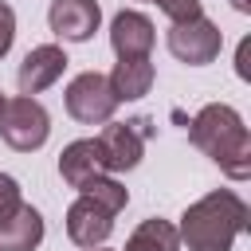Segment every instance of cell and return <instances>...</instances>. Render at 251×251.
Here are the masks:
<instances>
[{
	"label": "cell",
	"instance_id": "cell-10",
	"mask_svg": "<svg viewBox=\"0 0 251 251\" xmlns=\"http://www.w3.org/2000/svg\"><path fill=\"white\" fill-rule=\"evenodd\" d=\"M153 20L137 8H122L114 20H110V47L118 59H145L153 51Z\"/></svg>",
	"mask_w": 251,
	"mask_h": 251
},
{
	"label": "cell",
	"instance_id": "cell-9",
	"mask_svg": "<svg viewBox=\"0 0 251 251\" xmlns=\"http://www.w3.org/2000/svg\"><path fill=\"white\" fill-rule=\"evenodd\" d=\"M47 24H51V31L59 39L86 43L102 24V8H98V0H51Z\"/></svg>",
	"mask_w": 251,
	"mask_h": 251
},
{
	"label": "cell",
	"instance_id": "cell-6",
	"mask_svg": "<svg viewBox=\"0 0 251 251\" xmlns=\"http://www.w3.org/2000/svg\"><path fill=\"white\" fill-rule=\"evenodd\" d=\"M145 118L133 122H102V133L94 137L102 149V165L106 173H129L137 169L141 153H145Z\"/></svg>",
	"mask_w": 251,
	"mask_h": 251
},
{
	"label": "cell",
	"instance_id": "cell-3",
	"mask_svg": "<svg viewBox=\"0 0 251 251\" xmlns=\"http://www.w3.org/2000/svg\"><path fill=\"white\" fill-rule=\"evenodd\" d=\"M0 137H4V145H12L16 153H35V149H43L47 137H51V114H47L43 102L31 98V94L4 98Z\"/></svg>",
	"mask_w": 251,
	"mask_h": 251
},
{
	"label": "cell",
	"instance_id": "cell-8",
	"mask_svg": "<svg viewBox=\"0 0 251 251\" xmlns=\"http://www.w3.org/2000/svg\"><path fill=\"white\" fill-rule=\"evenodd\" d=\"M110 231H114V212H106L102 204H94L90 196L78 192L71 200V208H67V239L86 251V247L106 243Z\"/></svg>",
	"mask_w": 251,
	"mask_h": 251
},
{
	"label": "cell",
	"instance_id": "cell-19",
	"mask_svg": "<svg viewBox=\"0 0 251 251\" xmlns=\"http://www.w3.org/2000/svg\"><path fill=\"white\" fill-rule=\"evenodd\" d=\"M235 4V12H251V0H231Z\"/></svg>",
	"mask_w": 251,
	"mask_h": 251
},
{
	"label": "cell",
	"instance_id": "cell-16",
	"mask_svg": "<svg viewBox=\"0 0 251 251\" xmlns=\"http://www.w3.org/2000/svg\"><path fill=\"white\" fill-rule=\"evenodd\" d=\"M24 204V192H20V180L12 173H0V224Z\"/></svg>",
	"mask_w": 251,
	"mask_h": 251
},
{
	"label": "cell",
	"instance_id": "cell-11",
	"mask_svg": "<svg viewBox=\"0 0 251 251\" xmlns=\"http://www.w3.org/2000/svg\"><path fill=\"white\" fill-rule=\"evenodd\" d=\"M98 173H106V165H102V149H98L94 137H78V141L63 145V153H59V176H63L71 188L86 184V180L98 176Z\"/></svg>",
	"mask_w": 251,
	"mask_h": 251
},
{
	"label": "cell",
	"instance_id": "cell-2",
	"mask_svg": "<svg viewBox=\"0 0 251 251\" xmlns=\"http://www.w3.org/2000/svg\"><path fill=\"white\" fill-rule=\"evenodd\" d=\"M188 141L204 157H212L224 176H231V180L251 176V133L235 106H227V102L200 106L196 118L188 122Z\"/></svg>",
	"mask_w": 251,
	"mask_h": 251
},
{
	"label": "cell",
	"instance_id": "cell-15",
	"mask_svg": "<svg viewBox=\"0 0 251 251\" xmlns=\"http://www.w3.org/2000/svg\"><path fill=\"white\" fill-rule=\"evenodd\" d=\"M78 192L82 196H90L94 204H102L106 212H122L126 204H129V192H126V184H118L114 180V173H98V176H90L86 184H78Z\"/></svg>",
	"mask_w": 251,
	"mask_h": 251
},
{
	"label": "cell",
	"instance_id": "cell-14",
	"mask_svg": "<svg viewBox=\"0 0 251 251\" xmlns=\"http://www.w3.org/2000/svg\"><path fill=\"white\" fill-rule=\"evenodd\" d=\"M122 251H180L176 224H169V220H161V216H149V220H141V224L129 231V239H126Z\"/></svg>",
	"mask_w": 251,
	"mask_h": 251
},
{
	"label": "cell",
	"instance_id": "cell-4",
	"mask_svg": "<svg viewBox=\"0 0 251 251\" xmlns=\"http://www.w3.org/2000/svg\"><path fill=\"white\" fill-rule=\"evenodd\" d=\"M63 106H67V114H71L75 122H82V126H102V122L114 118L118 98H114L110 78H106L102 71H82V75H75V78L67 82Z\"/></svg>",
	"mask_w": 251,
	"mask_h": 251
},
{
	"label": "cell",
	"instance_id": "cell-1",
	"mask_svg": "<svg viewBox=\"0 0 251 251\" xmlns=\"http://www.w3.org/2000/svg\"><path fill=\"white\" fill-rule=\"evenodd\" d=\"M247 227H251V212L243 196L231 188H216L184 208L176 235L188 251H231Z\"/></svg>",
	"mask_w": 251,
	"mask_h": 251
},
{
	"label": "cell",
	"instance_id": "cell-5",
	"mask_svg": "<svg viewBox=\"0 0 251 251\" xmlns=\"http://www.w3.org/2000/svg\"><path fill=\"white\" fill-rule=\"evenodd\" d=\"M165 43H169L173 59H180V63H188V67L216 63L220 51H224V35H220V27H216L208 16H192V20L173 24L169 35H165Z\"/></svg>",
	"mask_w": 251,
	"mask_h": 251
},
{
	"label": "cell",
	"instance_id": "cell-7",
	"mask_svg": "<svg viewBox=\"0 0 251 251\" xmlns=\"http://www.w3.org/2000/svg\"><path fill=\"white\" fill-rule=\"evenodd\" d=\"M67 51L59 47V43H39V47H31L27 55H24V63H20V71H16V86H20V94H43L47 86H55L59 78H63V71H67Z\"/></svg>",
	"mask_w": 251,
	"mask_h": 251
},
{
	"label": "cell",
	"instance_id": "cell-12",
	"mask_svg": "<svg viewBox=\"0 0 251 251\" xmlns=\"http://www.w3.org/2000/svg\"><path fill=\"white\" fill-rule=\"evenodd\" d=\"M106 78H110V90H114L118 102H137V98H145V94L153 90L157 71H153V63H149V55H145V59H118Z\"/></svg>",
	"mask_w": 251,
	"mask_h": 251
},
{
	"label": "cell",
	"instance_id": "cell-13",
	"mask_svg": "<svg viewBox=\"0 0 251 251\" xmlns=\"http://www.w3.org/2000/svg\"><path fill=\"white\" fill-rule=\"evenodd\" d=\"M43 243V216L31 204H20L0 224V251H35Z\"/></svg>",
	"mask_w": 251,
	"mask_h": 251
},
{
	"label": "cell",
	"instance_id": "cell-18",
	"mask_svg": "<svg viewBox=\"0 0 251 251\" xmlns=\"http://www.w3.org/2000/svg\"><path fill=\"white\" fill-rule=\"evenodd\" d=\"M12 43H16V12L0 0V59L12 51Z\"/></svg>",
	"mask_w": 251,
	"mask_h": 251
},
{
	"label": "cell",
	"instance_id": "cell-21",
	"mask_svg": "<svg viewBox=\"0 0 251 251\" xmlns=\"http://www.w3.org/2000/svg\"><path fill=\"white\" fill-rule=\"evenodd\" d=\"M0 110H4V90H0Z\"/></svg>",
	"mask_w": 251,
	"mask_h": 251
},
{
	"label": "cell",
	"instance_id": "cell-17",
	"mask_svg": "<svg viewBox=\"0 0 251 251\" xmlns=\"http://www.w3.org/2000/svg\"><path fill=\"white\" fill-rule=\"evenodd\" d=\"M149 4H157L165 16H169V24H180V20H192V16H204V8H200V0H149Z\"/></svg>",
	"mask_w": 251,
	"mask_h": 251
},
{
	"label": "cell",
	"instance_id": "cell-20",
	"mask_svg": "<svg viewBox=\"0 0 251 251\" xmlns=\"http://www.w3.org/2000/svg\"><path fill=\"white\" fill-rule=\"evenodd\" d=\"M86 251H110V247H102V243H98V247H86Z\"/></svg>",
	"mask_w": 251,
	"mask_h": 251
}]
</instances>
